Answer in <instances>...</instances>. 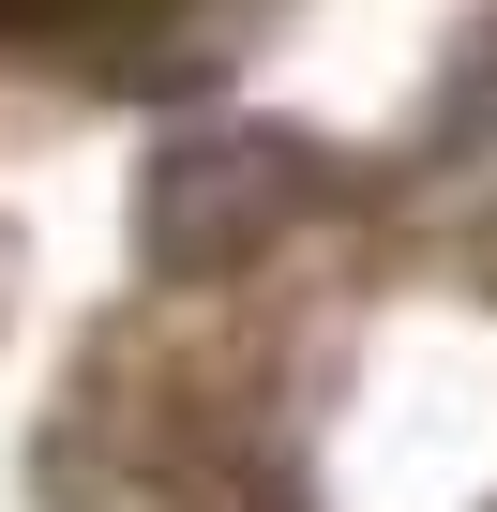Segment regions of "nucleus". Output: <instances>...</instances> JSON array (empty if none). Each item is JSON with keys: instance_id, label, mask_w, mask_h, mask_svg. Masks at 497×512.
Returning a JSON list of instances; mask_svg holds the SVG:
<instances>
[{"instance_id": "obj_1", "label": "nucleus", "mask_w": 497, "mask_h": 512, "mask_svg": "<svg viewBox=\"0 0 497 512\" xmlns=\"http://www.w3.org/2000/svg\"><path fill=\"white\" fill-rule=\"evenodd\" d=\"M31 16H106V0H0V31H31Z\"/></svg>"}]
</instances>
